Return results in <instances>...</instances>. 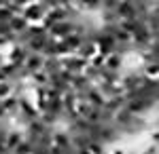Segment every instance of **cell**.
<instances>
[{
    "label": "cell",
    "mask_w": 159,
    "mask_h": 154,
    "mask_svg": "<svg viewBox=\"0 0 159 154\" xmlns=\"http://www.w3.org/2000/svg\"><path fill=\"white\" fill-rule=\"evenodd\" d=\"M45 13H47V9L40 4V2H28L24 6V11H21V15H24L25 19L32 24V21H43V17H45Z\"/></svg>",
    "instance_id": "1"
},
{
    "label": "cell",
    "mask_w": 159,
    "mask_h": 154,
    "mask_svg": "<svg viewBox=\"0 0 159 154\" xmlns=\"http://www.w3.org/2000/svg\"><path fill=\"white\" fill-rule=\"evenodd\" d=\"M43 55L40 53H34V55H28L25 57V66H28V70H38L40 66H43Z\"/></svg>",
    "instance_id": "2"
},
{
    "label": "cell",
    "mask_w": 159,
    "mask_h": 154,
    "mask_svg": "<svg viewBox=\"0 0 159 154\" xmlns=\"http://www.w3.org/2000/svg\"><path fill=\"white\" fill-rule=\"evenodd\" d=\"M64 66H66L68 70L76 72V70H81V68H85V59H83V57H68V59L64 61Z\"/></svg>",
    "instance_id": "3"
},
{
    "label": "cell",
    "mask_w": 159,
    "mask_h": 154,
    "mask_svg": "<svg viewBox=\"0 0 159 154\" xmlns=\"http://www.w3.org/2000/svg\"><path fill=\"white\" fill-rule=\"evenodd\" d=\"M13 4H17V6H21V9H24L25 4H28V2H32V0H11Z\"/></svg>",
    "instance_id": "4"
}]
</instances>
